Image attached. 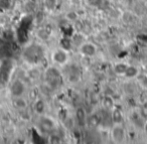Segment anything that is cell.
<instances>
[{"instance_id": "6da1fadb", "label": "cell", "mask_w": 147, "mask_h": 144, "mask_svg": "<svg viewBox=\"0 0 147 144\" xmlns=\"http://www.w3.org/2000/svg\"><path fill=\"white\" fill-rule=\"evenodd\" d=\"M10 92L13 97H22L25 92V85L20 80H15L10 86Z\"/></svg>"}, {"instance_id": "7a4b0ae2", "label": "cell", "mask_w": 147, "mask_h": 144, "mask_svg": "<svg viewBox=\"0 0 147 144\" xmlns=\"http://www.w3.org/2000/svg\"><path fill=\"white\" fill-rule=\"evenodd\" d=\"M111 138L115 142H122L125 139V131L121 124H114L111 131Z\"/></svg>"}, {"instance_id": "3957f363", "label": "cell", "mask_w": 147, "mask_h": 144, "mask_svg": "<svg viewBox=\"0 0 147 144\" xmlns=\"http://www.w3.org/2000/svg\"><path fill=\"white\" fill-rule=\"evenodd\" d=\"M79 51L82 55H86V57H93L96 55L97 47L96 45L91 43H83L79 47Z\"/></svg>"}, {"instance_id": "277c9868", "label": "cell", "mask_w": 147, "mask_h": 144, "mask_svg": "<svg viewBox=\"0 0 147 144\" xmlns=\"http://www.w3.org/2000/svg\"><path fill=\"white\" fill-rule=\"evenodd\" d=\"M53 59L55 63L59 64V65L65 64L67 62V59H69V53H67V49H57L53 53Z\"/></svg>"}, {"instance_id": "5b68a950", "label": "cell", "mask_w": 147, "mask_h": 144, "mask_svg": "<svg viewBox=\"0 0 147 144\" xmlns=\"http://www.w3.org/2000/svg\"><path fill=\"white\" fill-rule=\"evenodd\" d=\"M59 72L55 69L51 68L49 71L47 72V83L49 86L51 87H57L59 83Z\"/></svg>"}, {"instance_id": "8992f818", "label": "cell", "mask_w": 147, "mask_h": 144, "mask_svg": "<svg viewBox=\"0 0 147 144\" xmlns=\"http://www.w3.org/2000/svg\"><path fill=\"white\" fill-rule=\"evenodd\" d=\"M112 121L114 124H122L123 121V115L122 112L117 108H113L112 111Z\"/></svg>"}, {"instance_id": "52a82bcc", "label": "cell", "mask_w": 147, "mask_h": 144, "mask_svg": "<svg viewBox=\"0 0 147 144\" xmlns=\"http://www.w3.org/2000/svg\"><path fill=\"white\" fill-rule=\"evenodd\" d=\"M76 116H77V120H78V122L81 125H84V124L86 123L87 114H86V111H85L83 108H79V109L77 110Z\"/></svg>"}, {"instance_id": "ba28073f", "label": "cell", "mask_w": 147, "mask_h": 144, "mask_svg": "<svg viewBox=\"0 0 147 144\" xmlns=\"http://www.w3.org/2000/svg\"><path fill=\"white\" fill-rule=\"evenodd\" d=\"M138 73H139V71L136 67H134V66H128L124 76L126 78H128V79H133V78H135L138 75Z\"/></svg>"}, {"instance_id": "9c48e42d", "label": "cell", "mask_w": 147, "mask_h": 144, "mask_svg": "<svg viewBox=\"0 0 147 144\" xmlns=\"http://www.w3.org/2000/svg\"><path fill=\"white\" fill-rule=\"evenodd\" d=\"M102 106L104 107V109L110 110L114 108V100L110 96H105L104 99L102 100Z\"/></svg>"}, {"instance_id": "30bf717a", "label": "cell", "mask_w": 147, "mask_h": 144, "mask_svg": "<svg viewBox=\"0 0 147 144\" xmlns=\"http://www.w3.org/2000/svg\"><path fill=\"white\" fill-rule=\"evenodd\" d=\"M128 66L124 63H119L114 66V72L116 75H124Z\"/></svg>"}, {"instance_id": "8fae6325", "label": "cell", "mask_w": 147, "mask_h": 144, "mask_svg": "<svg viewBox=\"0 0 147 144\" xmlns=\"http://www.w3.org/2000/svg\"><path fill=\"white\" fill-rule=\"evenodd\" d=\"M13 105L17 109H25L26 108V101L24 99H22L21 97H15V99L13 100Z\"/></svg>"}, {"instance_id": "7c38bea8", "label": "cell", "mask_w": 147, "mask_h": 144, "mask_svg": "<svg viewBox=\"0 0 147 144\" xmlns=\"http://www.w3.org/2000/svg\"><path fill=\"white\" fill-rule=\"evenodd\" d=\"M45 103H43L42 100L38 99V100H36V101H35L34 110H35V112H36V113L42 114L43 112H45Z\"/></svg>"}, {"instance_id": "4fadbf2b", "label": "cell", "mask_w": 147, "mask_h": 144, "mask_svg": "<svg viewBox=\"0 0 147 144\" xmlns=\"http://www.w3.org/2000/svg\"><path fill=\"white\" fill-rule=\"evenodd\" d=\"M47 6L49 7V9H53L55 7V5H57V0H47Z\"/></svg>"}, {"instance_id": "5bb4252c", "label": "cell", "mask_w": 147, "mask_h": 144, "mask_svg": "<svg viewBox=\"0 0 147 144\" xmlns=\"http://www.w3.org/2000/svg\"><path fill=\"white\" fill-rule=\"evenodd\" d=\"M51 143H59V142H61V138L57 137V135H51Z\"/></svg>"}, {"instance_id": "9a60e30c", "label": "cell", "mask_w": 147, "mask_h": 144, "mask_svg": "<svg viewBox=\"0 0 147 144\" xmlns=\"http://www.w3.org/2000/svg\"><path fill=\"white\" fill-rule=\"evenodd\" d=\"M143 112H144V114L147 116V102L144 103V105H143Z\"/></svg>"}]
</instances>
